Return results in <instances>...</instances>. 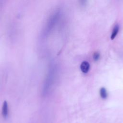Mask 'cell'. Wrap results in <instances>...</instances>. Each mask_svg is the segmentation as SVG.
<instances>
[{"instance_id": "277c9868", "label": "cell", "mask_w": 123, "mask_h": 123, "mask_svg": "<svg viewBox=\"0 0 123 123\" xmlns=\"http://www.w3.org/2000/svg\"><path fill=\"white\" fill-rule=\"evenodd\" d=\"M119 26L118 25H116L114 26L111 36V40H113L114 39V38L116 37V36H117L118 32H119Z\"/></svg>"}, {"instance_id": "7a4b0ae2", "label": "cell", "mask_w": 123, "mask_h": 123, "mask_svg": "<svg viewBox=\"0 0 123 123\" xmlns=\"http://www.w3.org/2000/svg\"><path fill=\"white\" fill-rule=\"evenodd\" d=\"M90 68V64L88 62L86 61L83 62L80 65V69L84 73H87Z\"/></svg>"}, {"instance_id": "8992f818", "label": "cell", "mask_w": 123, "mask_h": 123, "mask_svg": "<svg viewBox=\"0 0 123 123\" xmlns=\"http://www.w3.org/2000/svg\"><path fill=\"white\" fill-rule=\"evenodd\" d=\"M100 57V54L98 52H95L93 55V59L95 61L99 60Z\"/></svg>"}, {"instance_id": "6da1fadb", "label": "cell", "mask_w": 123, "mask_h": 123, "mask_svg": "<svg viewBox=\"0 0 123 123\" xmlns=\"http://www.w3.org/2000/svg\"><path fill=\"white\" fill-rule=\"evenodd\" d=\"M61 15V11L60 10H56L51 15L47 22L44 31L43 32L44 34V35H47L49 33L51 32L58 22L60 18Z\"/></svg>"}, {"instance_id": "5b68a950", "label": "cell", "mask_w": 123, "mask_h": 123, "mask_svg": "<svg viewBox=\"0 0 123 123\" xmlns=\"http://www.w3.org/2000/svg\"><path fill=\"white\" fill-rule=\"evenodd\" d=\"M100 96L103 99H106L108 97V93L105 88L102 87L99 90Z\"/></svg>"}, {"instance_id": "3957f363", "label": "cell", "mask_w": 123, "mask_h": 123, "mask_svg": "<svg viewBox=\"0 0 123 123\" xmlns=\"http://www.w3.org/2000/svg\"><path fill=\"white\" fill-rule=\"evenodd\" d=\"M2 113L4 118H6L7 117L8 114V106L6 101H4L3 103Z\"/></svg>"}, {"instance_id": "52a82bcc", "label": "cell", "mask_w": 123, "mask_h": 123, "mask_svg": "<svg viewBox=\"0 0 123 123\" xmlns=\"http://www.w3.org/2000/svg\"><path fill=\"white\" fill-rule=\"evenodd\" d=\"M87 0H79V2L81 6H85L87 3Z\"/></svg>"}]
</instances>
